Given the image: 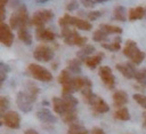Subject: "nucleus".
<instances>
[{
	"mask_svg": "<svg viewBox=\"0 0 146 134\" xmlns=\"http://www.w3.org/2000/svg\"><path fill=\"white\" fill-rule=\"evenodd\" d=\"M81 95H82V98L83 101L97 113H105L110 110V107L108 104L100 97L98 96L97 94H95L92 90H91V87H88V88H84L81 90Z\"/></svg>",
	"mask_w": 146,
	"mask_h": 134,
	"instance_id": "nucleus-1",
	"label": "nucleus"
},
{
	"mask_svg": "<svg viewBox=\"0 0 146 134\" xmlns=\"http://www.w3.org/2000/svg\"><path fill=\"white\" fill-rule=\"evenodd\" d=\"M52 109L57 115L63 116L70 110L76 109L78 100L72 94H62V97H52L51 100Z\"/></svg>",
	"mask_w": 146,
	"mask_h": 134,
	"instance_id": "nucleus-2",
	"label": "nucleus"
},
{
	"mask_svg": "<svg viewBox=\"0 0 146 134\" xmlns=\"http://www.w3.org/2000/svg\"><path fill=\"white\" fill-rule=\"evenodd\" d=\"M123 55L127 56L133 64H137V65L140 64L146 57V54L131 39L125 41L124 47H123Z\"/></svg>",
	"mask_w": 146,
	"mask_h": 134,
	"instance_id": "nucleus-3",
	"label": "nucleus"
},
{
	"mask_svg": "<svg viewBox=\"0 0 146 134\" xmlns=\"http://www.w3.org/2000/svg\"><path fill=\"white\" fill-rule=\"evenodd\" d=\"M58 25L64 29V27H70V26H74L79 30H83V31H89L92 27V24L86 19L79 18V17H74L71 16L68 14H64L59 19H58Z\"/></svg>",
	"mask_w": 146,
	"mask_h": 134,
	"instance_id": "nucleus-4",
	"label": "nucleus"
},
{
	"mask_svg": "<svg viewBox=\"0 0 146 134\" xmlns=\"http://www.w3.org/2000/svg\"><path fill=\"white\" fill-rule=\"evenodd\" d=\"M29 24V13L27 8L24 5H21L17 10H15L9 18V26L13 30H19L22 27H26Z\"/></svg>",
	"mask_w": 146,
	"mask_h": 134,
	"instance_id": "nucleus-5",
	"label": "nucleus"
},
{
	"mask_svg": "<svg viewBox=\"0 0 146 134\" xmlns=\"http://www.w3.org/2000/svg\"><path fill=\"white\" fill-rule=\"evenodd\" d=\"M62 38L64 39V42L68 46H80L83 47L87 45V37L80 36L75 30H72L71 27H64L60 32Z\"/></svg>",
	"mask_w": 146,
	"mask_h": 134,
	"instance_id": "nucleus-6",
	"label": "nucleus"
},
{
	"mask_svg": "<svg viewBox=\"0 0 146 134\" xmlns=\"http://www.w3.org/2000/svg\"><path fill=\"white\" fill-rule=\"evenodd\" d=\"M34 101L35 98L32 95H30L26 90H22L16 94V104L18 109L24 113H27L32 110Z\"/></svg>",
	"mask_w": 146,
	"mask_h": 134,
	"instance_id": "nucleus-7",
	"label": "nucleus"
},
{
	"mask_svg": "<svg viewBox=\"0 0 146 134\" xmlns=\"http://www.w3.org/2000/svg\"><path fill=\"white\" fill-rule=\"evenodd\" d=\"M29 70V73L36 80L39 81H51L52 80V74L46 69L43 68L42 65L40 64H36V63H31L27 68Z\"/></svg>",
	"mask_w": 146,
	"mask_h": 134,
	"instance_id": "nucleus-8",
	"label": "nucleus"
},
{
	"mask_svg": "<svg viewBox=\"0 0 146 134\" xmlns=\"http://www.w3.org/2000/svg\"><path fill=\"white\" fill-rule=\"evenodd\" d=\"M54 17V13L50 9H40L35 11L32 16L31 23L36 27H43L46 23L50 22Z\"/></svg>",
	"mask_w": 146,
	"mask_h": 134,
	"instance_id": "nucleus-9",
	"label": "nucleus"
},
{
	"mask_svg": "<svg viewBox=\"0 0 146 134\" xmlns=\"http://www.w3.org/2000/svg\"><path fill=\"white\" fill-rule=\"evenodd\" d=\"M54 56H55L54 49L47 45H40L33 52V57L39 62H49L54 58Z\"/></svg>",
	"mask_w": 146,
	"mask_h": 134,
	"instance_id": "nucleus-10",
	"label": "nucleus"
},
{
	"mask_svg": "<svg viewBox=\"0 0 146 134\" xmlns=\"http://www.w3.org/2000/svg\"><path fill=\"white\" fill-rule=\"evenodd\" d=\"M1 123L11 129H17L21 126V116L16 111H7L1 116Z\"/></svg>",
	"mask_w": 146,
	"mask_h": 134,
	"instance_id": "nucleus-11",
	"label": "nucleus"
},
{
	"mask_svg": "<svg viewBox=\"0 0 146 134\" xmlns=\"http://www.w3.org/2000/svg\"><path fill=\"white\" fill-rule=\"evenodd\" d=\"M98 74H99L102 81L104 82V85L108 89H113L115 87V77H114L110 66H107V65L100 66L98 69Z\"/></svg>",
	"mask_w": 146,
	"mask_h": 134,
	"instance_id": "nucleus-12",
	"label": "nucleus"
},
{
	"mask_svg": "<svg viewBox=\"0 0 146 134\" xmlns=\"http://www.w3.org/2000/svg\"><path fill=\"white\" fill-rule=\"evenodd\" d=\"M0 41L6 47H10L14 42V33L11 32V27L5 22H1L0 24Z\"/></svg>",
	"mask_w": 146,
	"mask_h": 134,
	"instance_id": "nucleus-13",
	"label": "nucleus"
},
{
	"mask_svg": "<svg viewBox=\"0 0 146 134\" xmlns=\"http://www.w3.org/2000/svg\"><path fill=\"white\" fill-rule=\"evenodd\" d=\"M36 118L44 123V124H55L57 121L56 116L48 109V108H41L36 111Z\"/></svg>",
	"mask_w": 146,
	"mask_h": 134,
	"instance_id": "nucleus-14",
	"label": "nucleus"
},
{
	"mask_svg": "<svg viewBox=\"0 0 146 134\" xmlns=\"http://www.w3.org/2000/svg\"><path fill=\"white\" fill-rule=\"evenodd\" d=\"M115 68L124 78H127V79L135 78L137 69L132 64H130V63H119V64L115 65Z\"/></svg>",
	"mask_w": 146,
	"mask_h": 134,
	"instance_id": "nucleus-15",
	"label": "nucleus"
},
{
	"mask_svg": "<svg viewBox=\"0 0 146 134\" xmlns=\"http://www.w3.org/2000/svg\"><path fill=\"white\" fill-rule=\"evenodd\" d=\"M35 38L40 41H52L56 38V34L48 27H36Z\"/></svg>",
	"mask_w": 146,
	"mask_h": 134,
	"instance_id": "nucleus-16",
	"label": "nucleus"
},
{
	"mask_svg": "<svg viewBox=\"0 0 146 134\" xmlns=\"http://www.w3.org/2000/svg\"><path fill=\"white\" fill-rule=\"evenodd\" d=\"M113 104L114 107H116L117 109L119 108H122L124 107L127 103H128V94L124 92V90H116L114 94H113Z\"/></svg>",
	"mask_w": 146,
	"mask_h": 134,
	"instance_id": "nucleus-17",
	"label": "nucleus"
},
{
	"mask_svg": "<svg viewBox=\"0 0 146 134\" xmlns=\"http://www.w3.org/2000/svg\"><path fill=\"white\" fill-rule=\"evenodd\" d=\"M146 14V9L143 6H137V7H132L129 9L128 11V18L130 21H137V19H141Z\"/></svg>",
	"mask_w": 146,
	"mask_h": 134,
	"instance_id": "nucleus-18",
	"label": "nucleus"
},
{
	"mask_svg": "<svg viewBox=\"0 0 146 134\" xmlns=\"http://www.w3.org/2000/svg\"><path fill=\"white\" fill-rule=\"evenodd\" d=\"M103 57H104V54H103V53H99V54H96V55H92V56L87 57L86 60H83V63H84L88 68L95 69L97 65L100 64Z\"/></svg>",
	"mask_w": 146,
	"mask_h": 134,
	"instance_id": "nucleus-19",
	"label": "nucleus"
},
{
	"mask_svg": "<svg viewBox=\"0 0 146 134\" xmlns=\"http://www.w3.org/2000/svg\"><path fill=\"white\" fill-rule=\"evenodd\" d=\"M95 50H96L95 46H92V45H84V46L81 47V49L76 53V57H78L79 60L83 61V60H86L87 57L92 56V54H94Z\"/></svg>",
	"mask_w": 146,
	"mask_h": 134,
	"instance_id": "nucleus-20",
	"label": "nucleus"
},
{
	"mask_svg": "<svg viewBox=\"0 0 146 134\" xmlns=\"http://www.w3.org/2000/svg\"><path fill=\"white\" fill-rule=\"evenodd\" d=\"M113 18L120 22H125L128 18V14H127V9L123 6H116L113 10Z\"/></svg>",
	"mask_w": 146,
	"mask_h": 134,
	"instance_id": "nucleus-21",
	"label": "nucleus"
},
{
	"mask_svg": "<svg viewBox=\"0 0 146 134\" xmlns=\"http://www.w3.org/2000/svg\"><path fill=\"white\" fill-rule=\"evenodd\" d=\"M102 47L110 52H117L121 48V38L116 37L112 42H102Z\"/></svg>",
	"mask_w": 146,
	"mask_h": 134,
	"instance_id": "nucleus-22",
	"label": "nucleus"
},
{
	"mask_svg": "<svg viewBox=\"0 0 146 134\" xmlns=\"http://www.w3.org/2000/svg\"><path fill=\"white\" fill-rule=\"evenodd\" d=\"M17 31H18L17 36H18V39L21 41H23L25 45H31L32 44V34L30 33V31L26 27H22Z\"/></svg>",
	"mask_w": 146,
	"mask_h": 134,
	"instance_id": "nucleus-23",
	"label": "nucleus"
},
{
	"mask_svg": "<svg viewBox=\"0 0 146 134\" xmlns=\"http://www.w3.org/2000/svg\"><path fill=\"white\" fill-rule=\"evenodd\" d=\"M67 132H71L72 134H89L88 129L82 124H80L78 121L68 125V131Z\"/></svg>",
	"mask_w": 146,
	"mask_h": 134,
	"instance_id": "nucleus-24",
	"label": "nucleus"
},
{
	"mask_svg": "<svg viewBox=\"0 0 146 134\" xmlns=\"http://www.w3.org/2000/svg\"><path fill=\"white\" fill-rule=\"evenodd\" d=\"M66 69L71 73H80V71H81V60H79V58L68 60Z\"/></svg>",
	"mask_w": 146,
	"mask_h": 134,
	"instance_id": "nucleus-25",
	"label": "nucleus"
},
{
	"mask_svg": "<svg viewBox=\"0 0 146 134\" xmlns=\"http://www.w3.org/2000/svg\"><path fill=\"white\" fill-rule=\"evenodd\" d=\"M114 118H115V119H119V120H122V121L129 120V119H130V113H129L128 108L122 107V108L116 109V111H115V113H114Z\"/></svg>",
	"mask_w": 146,
	"mask_h": 134,
	"instance_id": "nucleus-26",
	"label": "nucleus"
},
{
	"mask_svg": "<svg viewBox=\"0 0 146 134\" xmlns=\"http://www.w3.org/2000/svg\"><path fill=\"white\" fill-rule=\"evenodd\" d=\"M62 119H63L64 123H66V124H68V125L75 123V121L78 120V112H76V109L70 110V111H67L66 113H64V115L62 116Z\"/></svg>",
	"mask_w": 146,
	"mask_h": 134,
	"instance_id": "nucleus-27",
	"label": "nucleus"
},
{
	"mask_svg": "<svg viewBox=\"0 0 146 134\" xmlns=\"http://www.w3.org/2000/svg\"><path fill=\"white\" fill-rule=\"evenodd\" d=\"M135 79L137 80V82L144 88L146 89V69H139L136 71L135 74Z\"/></svg>",
	"mask_w": 146,
	"mask_h": 134,
	"instance_id": "nucleus-28",
	"label": "nucleus"
},
{
	"mask_svg": "<svg viewBox=\"0 0 146 134\" xmlns=\"http://www.w3.org/2000/svg\"><path fill=\"white\" fill-rule=\"evenodd\" d=\"M100 29H103L104 31H106L108 34H121L122 33V27L120 26H116V25H111V24H102L100 25Z\"/></svg>",
	"mask_w": 146,
	"mask_h": 134,
	"instance_id": "nucleus-29",
	"label": "nucleus"
},
{
	"mask_svg": "<svg viewBox=\"0 0 146 134\" xmlns=\"http://www.w3.org/2000/svg\"><path fill=\"white\" fill-rule=\"evenodd\" d=\"M107 37H108V33L106 31H104L103 29H100V27L92 33V39H94V41H97V42H104V41H106L107 40Z\"/></svg>",
	"mask_w": 146,
	"mask_h": 134,
	"instance_id": "nucleus-30",
	"label": "nucleus"
},
{
	"mask_svg": "<svg viewBox=\"0 0 146 134\" xmlns=\"http://www.w3.org/2000/svg\"><path fill=\"white\" fill-rule=\"evenodd\" d=\"M10 71V66L5 62H0V85H2L7 78V73Z\"/></svg>",
	"mask_w": 146,
	"mask_h": 134,
	"instance_id": "nucleus-31",
	"label": "nucleus"
},
{
	"mask_svg": "<svg viewBox=\"0 0 146 134\" xmlns=\"http://www.w3.org/2000/svg\"><path fill=\"white\" fill-rule=\"evenodd\" d=\"M26 92L30 94V95H32L35 100H36V97H38V95H39V93H40V89H39V87L34 84V82H27L26 84Z\"/></svg>",
	"mask_w": 146,
	"mask_h": 134,
	"instance_id": "nucleus-32",
	"label": "nucleus"
},
{
	"mask_svg": "<svg viewBox=\"0 0 146 134\" xmlns=\"http://www.w3.org/2000/svg\"><path fill=\"white\" fill-rule=\"evenodd\" d=\"M9 105H10L9 98L6 97V96H1V97H0V112H1V116L7 112L6 110L9 108Z\"/></svg>",
	"mask_w": 146,
	"mask_h": 134,
	"instance_id": "nucleus-33",
	"label": "nucleus"
},
{
	"mask_svg": "<svg viewBox=\"0 0 146 134\" xmlns=\"http://www.w3.org/2000/svg\"><path fill=\"white\" fill-rule=\"evenodd\" d=\"M132 97H133V100H135L143 109L146 110V95L140 94V93H137V94H133Z\"/></svg>",
	"mask_w": 146,
	"mask_h": 134,
	"instance_id": "nucleus-34",
	"label": "nucleus"
},
{
	"mask_svg": "<svg viewBox=\"0 0 146 134\" xmlns=\"http://www.w3.org/2000/svg\"><path fill=\"white\" fill-rule=\"evenodd\" d=\"M86 16H87V18L89 19V21H96V19H98L100 16H102V11H99V10H92V11H89V13H87L86 14Z\"/></svg>",
	"mask_w": 146,
	"mask_h": 134,
	"instance_id": "nucleus-35",
	"label": "nucleus"
},
{
	"mask_svg": "<svg viewBox=\"0 0 146 134\" xmlns=\"http://www.w3.org/2000/svg\"><path fill=\"white\" fill-rule=\"evenodd\" d=\"M65 8H66V10H67V11L76 10V9L79 8V2H78V0H70V1L66 3Z\"/></svg>",
	"mask_w": 146,
	"mask_h": 134,
	"instance_id": "nucleus-36",
	"label": "nucleus"
},
{
	"mask_svg": "<svg viewBox=\"0 0 146 134\" xmlns=\"http://www.w3.org/2000/svg\"><path fill=\"white\" fill-rule=\"evenodd\" d=\"M9 2V0H0V17H1V22H3L5 17H6V6Z\"/></svg>",
	"mask_w": 146,
	"mask_h": 134,
	"instance_id": "nucleus-37",
	"label": "nucleus"
},
{
	"mask_svg": "<svg viewBox=\"0 0 146 134\" xmlns=\"http://www.w3.org/2000/svg\"><path fill=\"white\" fill-rule=\"evenodd\" d=\"M80 2L82 3V6H84L86 8H92L95 6V1L94 0H80Z\"/></svg>",
	"mask_w": 146,
	"mask_h": 134,
	"instance_id": "nucleus-38",
	"label": "nucleus"
},
{
	"mask_svg": "<svg viewBox=\"0 0 146 134\" xmlns=\"http://www.w3.org/2000/svg\"><path fill=\"white\" fill-rule=\"evenodd\" d=\"M91 134H105L104 129L100 128V127H94L91 129Z\"/></svg>",
	"mask_w": 146,
	"mask_h": 134,
	"instance_id": "nucleus-39",
	"label": "nucleus"
},
{
	"mask_svg": "<svg viewBox=\"0 0 146 134\" xmlns=\"http://www.w3.org/2000/svg\"><path fill=\"white\" fill-rule=\"evenodd\" d=\"M24 134H40V133L36 132V131L33 129V128H29V129H26V131L24 132Z\"/></svg>",
	"mask_w": 146,
	"mask_h": 134,
	"instance_id": "nucleus-40",
	"label": "nucleus"
},
{
	"mask_svg": "<svg viewBox=\"0 0 146 134\" xmlns=\"http://www.w3.org/2000/svg\"><path fill=\"white\" fill-rule=\"evenodd\" d=\"M47 1H49V0H35L36 3H44V2H47Z\"/></svg>",
	"mask_w": 146,
	"mask_h": 134,
	"instance_id": "nucleus-41",
	"label": "nucleus"
},
{
	"mask_svg": "<svg viewBox=\"0 0 146 134\" xmlns=\"http://www.w3.org/2000/svg\"><path fill=\"white\" fill-rule=\"evenodd\" d=\"M95 2H106V1H110V0H94Z\"/></svg>",
	"mask_w": 146,
	"mask_h": 134,
	"instance_id": "nucleus-42",
	"label": "nucleus"
},
{
	"mask_svg": "<svg viewBox=\"0 0 146 134\" xmlns=\"http://www.w3.org/2000/svg\"><path fill=\"white\" fill-rule=\"evenodd\" d=\"M67 134H72V133H71V132H67Z\"/></svg>",
	"mask_w": 146,
	"mask_h": 134,
	"instance_id": "nucleus-43",
	"label": "nucleus"
}]
</instances>
